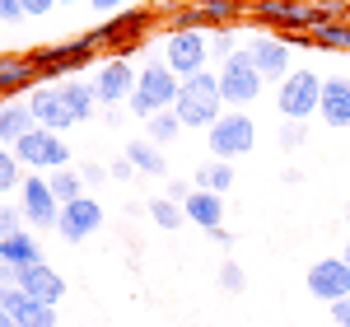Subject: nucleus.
Returning a JSON list of instances; mask_svg holds the SVG:
<instances>
[{
  "label": "nucleus",
  "mask_w": 350,
  "mask_h": 327,
  "mask_svg": "<svg viewBox=\"0 0 350 327\" xmlns=\"http://www.w3.org/2000/svg\"><path fill=\"white\" fill-rule=\"evenodd\" d=\"M150 5H168V0H150Z\"/></svg>",
  "instance_id": "nucleus-49"
},
{
  "label": "nucleus",
  "mask_w": 350,
  "mask_h": 327,
  "mask_svg": "<svg viewBox=\"0 0 350 327\" xmlns=\"http://www.w3.org/2000/svg\"><path fill=\"white\" fill-rule=\"evenodd\" d=\"M313 47H323V52H350V19L323 24L318 33H313Z\"/></svg>",
  "instance_id": "nucleus-29"
},
{
  "label": "nucleus",
  "mask_w": 350,
  "mask_h": 327,
  "mask_svg": "<svg viewBox=\"0 0 350 327\" xmlns=\"http://www.w3.org/2000/svg\"><path fill=\"white\" fill-rule=\"evenodd\" d=\"M304 127H308V122H285L280 145H285V150H299V145H304Z\"/></svg>",
  "instance_id": "nucleus-36"
},
{
  "label": "nucleus",
  "mask_w": 350,
  "mask_h": 327,
  "mask_svg": "<svg viewBox=\"0 0 350 327\" xmlns=\"http://www.w3.org/2000/svg\"><path fill=\"white\" fill-rule=\"evenodd\" d=\"M52 5H56V0H24V10H28V14H47Z\"/></svg>",
  "instance_id": "nucleus-43"
},
{
  "label": "nucleus",
  "mask_w": 350,
  "mask_h": 327,
  "mask_svg": "<svg viewBox=\"0 0 350 327\" xmlns=\"http://www.w3.org/2000/svg\"><path fill=\"white\" fill-rule=\"evenodd\" d=\"M14 155H19V164H24V173H61V168H70V145L56 136V131H28L19 145H14Z\"/></svg>",
  "instance_id": "nucleus-7"
},
{
  "label": "nucleus",
  "mask_w": 350,
  "mask_h": 327,
  "mask_svg": "<svg viewBox=\"0 0 350 327\" xmlns=\"http://www.w3.org/2000/svg\"><path fill=\"white\" fill-rule=\"evenodd\" d=\"M135 80H140V70H135L126 56H108L89 84H94V94H98L103 108H122V103L135 99Z\"/></svg>",
  "instance_id": "nucleus-11"
},
{
  "label": "nucleus",
  "mask_w": 350,
  "mask_h": 327,
  "mask_svg": "<svg viewBox=\"0 0 350 327\" xmlns=\"http://www.w3.org/2000/svg\"><path fill=\"white\" fill-rule=\"evenodd\" d=\"M341 5H350V0H341Z\"/></svg>",
  "instance_id": "nucleus-50"
},
{
  "label": "nucleus",
  "mask_w": 350,
  "mask_h": 327,
  "mask_svg": "<svg viewBox=\"0 0 350 327\" xmlns=\"http://www.w3.org/2000/svg\"><path fill=\"white\" fill-rule=\"evenodd\" d=\"M178 94H183V80L163 66L159 56L154 61H145L140 66V80H135V99L126 103V108L140 117V122H150L154 112H168L173 103H178Z\"/></svg>",
  "instance_id": "nucleus-3"
},
{
  "label": "nucleus",
  "mask_w": 350,
  "mask_h": 327,
  "mask_svg": "<svg viewBox=\"0 0 350 327\" xmlns=\"http://www.w3.org/2000/svg\"><path fill=\"white\" fill-rule=\"evenodd\" d=\"M94 56H98V47H94L89 38H75V42H52V47H33V52H28V61L38 66L42 84H47V80L61 84V80H70L75 70H84V66H89Z\"/></svg>",
  "instance_id": "nucleus-5"
},
{
  "label": "nucleus",
  "mask_w": 350,
  "mask_h": 327,
  "mask_svg": "<svg viewBox=\"0 0 350 327\" xmlns=\"http://www.w3.org/2000/svg\"><path fill=\"white\" fill-rule=\"evenodd\" d=\"M89 10H98V14H122V10H131V0H89Z\"/></svg>",
  "instance_id": "nucleus-37"
},
{
  "label": "nucleus",
  "mask_w": 350,
  "mask_h": 327,
  "mask_svg": "<svg viewBox=\"0 0 350 327\" xmlns=\"http://www.w3.org/2000/svg\"><path fill=\"white\" fill-rule=\"evenodd\" d=\"M19 224H24V206L19 201H0V239L19 234Z\"/></svg>",
  "instance_id": "nucleus-33"
},
{
  "label": "nucleus",
  "mask_w": 350,
  "mask_h": 327,
  "mask_svg": "<svg viewBox=\"0 0 350 327\" xmlns=\"http://www.w3.org/2000/svg\"><path fill=\"white\" fill-rule=\"evenodd\" d=\"M98 229H103V206H98L94 196H80V201L61 206L56 234H61L66 244H84V239H89V234H98Z\"/></svg>",
  "instance_id": "nucleus-16"
},
{
  "label": "nucleus",
  "mask_w": 350,
  "mask_h": 327,
  "mask_svg": "<svg viewBox=\"0 0 350 327\" xmlns=\"http://www.w3.org/2000/svg\"><path fill=\"white\" fill-rule=\"evenodd\" d=\"M19 19H28L24 0H0V24H19Z\"/></svg>",
  "instance_id": "nucleus-35"
},
{
  "label": "nucleus",
  "mask_w": 350,
  "mask_h": 327,
  "mask_svg": "<svg viewBox=\"0 0 350 327\" xmlns=\"http://www.w3.org/2000/svg\"><path fill=\"white\" fill-rule=\"evenodd\" d=\"M219 290H229V295H243V290H247V272H243L234 257L219 262Z\"/></svg>",
  "instance_id": "nucleus-32"
},
{
  "label": "nucleus",
  "mask_w": 350,
  "mask_h": 327,
  "mask_svg": "<svg viewBox=\"0 0 350 327\" xmlns=\"http://www.w3.org/2000/svg\"><path fill=\"white\" fill-rule=\"evenodd\" d=\"M346 220H350V211H346Z\"/></svg>",
  "instance_id": "nucleus-51"
},
{
  "label": "nucleus",
  "mask_w": 350,
  "mask_h": 327,
  "mask_svg": "<svg viewBox=\"0 0 350 327\" xmlns=\"http://www.w3.org/2000/svg\"><path fill=\"white\" fill-rule=\"evenodd\" d=\"M323 80H327V75L308 70V66L290 70V75L280 80V89H275V108H280V117H285V122H308V117H318Z\"/></svg>",
  "instance_id": "nucleus-4"
},
{
  "label": "nucleus",
  "mask_w": 350,
  "mask_h": 327,
  "mask_svg": "<svg viewBox=\"0 0 350 327\" xmlns=\"http://www.w3.org/2000/svg\"><path fill=\"white\" fill-rule=\"evenodd\" d=\"M0 262L14 267V272H24V267H33V262H42V248H38V239H33V229H19V234L0 239Z\"/></svg>",
  "instance_id": "nucleus-23"
},
{
  "label": "nucleus",
  "mask_w": 350,
  "mask_h": 327,
  "mask_svg": "<svg viewBox=\"0 0 350 327\" xmlns=\"http://www.w3.org/2000/svg\"><path fill=\"white\" fill-rule=\"evenodd\" d=\"M0 327H14V318L5 313V304H0Z\"/></svg>",
  "instance_id": "nucleus-45"
},
{
  "label": "nucleus",
  "mask_w": 350,
  "mask_h": 327,
  "mask_svg": "<svg viewBox=\"0 0 350 327\" xmlns=\"http://www.w3.org/2000/svg\"><path fill=\"white\" fill-rule=\"evenodd\" d=\"M219 75V94H224V108H234V112H243L257 94H262V75H257V66H252V56L247 52H234L224 66L215 70Z\"/></svg>",
  "instance_id": "nucleus-9"
},
{
  "label": "nucleus",
  "mask_w": 350,
  "mask_h": 327,
  "mask_svg": "<svg viewBox=\"0 0 350 327\" xmlns=\"http://www.w3.org/2000/svg\"><path fill=\"white\" fill-rule=\"evenodd\" d=\"M108 173H112V178H117V183H126V178H131V173H135V164H131V159H126V155H122V159L112 164Z\"/></svg>",
  "instance_id": "nucleus-40"
},
{
  "label": "nucleus",
  "mask_w": 350,
  "mask_h": 327,
  "mask_svg": "<svg viewBox=\"0 0 350 327\" xmlns=\"http://www.w3.org/2000/svg\"><path fill=\"white\" fill-rule=\"evenodd\" d=\"M28 108H33V122L42 127V131H70V127H80L75 122V112L66 103V94H61V84H38L33 94H28Z\"/></svg>",
  "instance_id": "nucleus-14"
},
{
  "label": "nucleus",
  "mask_w": 350,
  "mask_h": 327,
  "mask_svg": "<svg viewBox=\"0 0 350 327\" xmlns=\"http://www.w3.org/2000/svg\"><path fill=\"white\" fill-rule=\"evenodd\" d=\"M308 295L323 304H341L350 300V267L346 257H323L308 267Z\"/></svg>",
  "instance_id": "nucleus-15"
},
{
  "label": "nucleus",
  "mask_w": 350,
  "mask_h": 327,
  "mask_svg": "<svg viewBox=\"0 0 350 327\" xmlns=\"http://www.w3.org/2000/svg\"><path fill=\"white\" fill-rule=\"evenodd\" d=\"M211 239H215L219 248H229V244H234V234H229V229H224V224H219V229H211Z\"/></svg>",
  "instance_id": "nucleus-44"
},
{
  "label": "nucleus",
  "mask_w": 350,
  "mask_h": 327,
  "mask_svg": "<svg viewBox=\"0 0 350 327\" xmlns=\"http://www.w3.org/2000/svg\"><path fill=\"white\" fill-rule=\"evenodd\" d=\"M234 52H243V47H234V28H219L215 38H211V61H219V66H224Z\"/></svg>",
  "instance_id": "nucleus-34"
},
{
  "label": "nucleus",
  "mask_w": 350,
  "mask_h": 327,
  "mask_svg": "<svg viewBox=\"0 0 350 327\" xmlns=\"http://www.w3.org/2000/svg\"><path fill=\"white\" fill-rule=\"evenodd\" d=\"M52 192L61 196V206H70V201L84 196V178L75 173V168H61V173H52Z\"/></svg>",
  "instance_id": "nucleus-31"
},
{
  "label": "nucleus",
  "mask_w": 350,
  "mask_h": 327,
  "mask_svg": "<svg viewBox=\"0 0 350 327\" xmlns=\"http://www.w3.org/2000/svg\"><path fill=\"white\" fill-rule=\"evenodd\" d=\"M80 178H84V183H89V187H98L103 178H112V173H108V168H103V164H84V168H80Z\"/></svg>",
  "instance_id": "nucleus-38"
},
{
  "label": "nucleus",
  "mask_w": 350,
  "mask_h": 327,
  "mask_svg": "<svg viewBox=\"0 0 350 327\" xmlns=\"http://www.w3.org/2000/svg\"><path fill=\"white\" fill-rule=\"evenodd\" d=\"M126 159L135 164V173H150V178H163V173H168V164H163L159 145H154V140H145V136L126 145Z\"/></svg>",
  "instance_id": "nucleus-24"
},
{
  "label": "nucleus",
  "mask_w": 350,
  "mask_h": 327,
  "mask_svg": "<svg viewBox=\"0 0 350 327\" xmlns=\"http://www.w3.org/2000/svg\"><path fill=\"white\" fill-rule=\"evenodd\" d=\"M206 145H211V155L224 164H234L239 155H252V145H257V122L247 117V112H224L215 127L206 131Z\"/></svg>",
  "instance_id": "nucleus-6"
},
{
  "label": "nucleus",
  "mask_w": 350,
  "mask_h": 327,
  "mask_svg": "<svg viewBox=\"0 0 350 327\" xmlns=\"http://www.w3.org/2000/svg\"><path fill=\"white\" fill-rule=\"evenodd\" d=\"M14 285L24 290V295H33V300L42 304H61V295H66V280H61V272L56 267H47V262H33V267H24V272L14 276Z\"/></svg>",
  "instance_id": "nucleus-19"
},
{
  "label": "nucleus",
  "mask_w": 350,
  "mask_h": 327,
  "mask_svg": "<svg viewBox=\"0 0 350 327\" xmlns=\"http://www.w3.org/2000/svg\"><path fill=\"white\" fill-rule=\"evenodd\" d=\"M24 164H19V155H14V145H0V196L5 192H19L24 187Z\"/></svg>",
  "instance_id": "nucleus-28"
},
{
  "label": "nucleus",
  "mask_w": 350,
  "mask_h": 327,
  "mask_svg": "<svg viewBox=\"0 0 350 327\" xmlns=\"http://www.w3.org/2000/svg\"><path fill=\"white\" fill-rule=\"evenodd\" d=\"M196 187H206V192H224L234 187V164H224V159H215V164H201L196 168Z\"/></svg>",
  "instance_id": "nucleus-26"
},
{
  "label": "nucleus",
  "mask_w": 350,
  "mask_h": 327,
  "mask_svg": "<svg viewBox=\"0 0 350 327\" xmlns=\"http://www.w3.org/2000/svg\"><path fill=\"white\" fill-rule=\"evenodd\" d=\"M19 206H24V220L33 229H56V220H61V196L52 192V178L47 173H28L24 178Z\"/></svg>",
  "instance_id": "nucleus-12"
},
{
  "label": "nucleus",
  "mask_w": 350,
  "mask_h": 327,
  "mask_svg": "<svg viewBox=\"0 0 350 327\" xmlns=\"http://www.w3.org/2000/svg\"><path fill=\"white\" fill-rule=\"evenodd\" d=\"M183 215H187L196 229H206V234H211V229L224 224V196H219V192H206V187L191 192L187 201H183Z\"/></svg>",
  "instance_id": "nucleus-22"
},
{
  "label": "nucleus",
  "mask_w": 350,
  "mask_h": 327,
  "mask_svg": "<svg viewBox=\"0 0 350 327\" xmlns=\"http://www.w3.org/2000/svg\"><path fill=\"white\" fill-rule=\"evenodd\" d=\"M163 66L178 75V80H191L211 66V38L206 33H163Z\"/></svg>",
  "instance_id": "nucleus-8"
},
{
  "label": "nucleus",
  "mask_w": 350,
  "mask_h": 327,
  "mask_svg": "<svg viewBox=\"0 0 350 327\" xmlns=\"http://www.w3.org/2000/svg\"><path fill=\"white\" fill-rule=\"evenodd\" d=\"M346 267H350V244H346Z\"/></svg>",
  "instance_id": "nucleus-47"
},
{
  "label": "nucleus",
  "mask_w": 350,
  "mask_h": 327,
  "mask_svg": "<svg viewBox=\"0 0 350 327\" xmlns=\"http://www.w3.org/2000/svg\"><path fill=\"white\" fill-rule=\"evenodd\" d=\"M178 131H183V122H178V112L168 108V112H154L150 122H145V140H154V145H173L178 140Z\"/></svg>",
  "instance_id": "nucleus-27"
},
{
  "label": "nucleus",
  "mask_w": 350,
  "mask_h": 327,
  "mask_svg": "<svg viewBox=\"0 0 350 327\" xmlns=\"http://www.w3.org/2000/svg\"><path fill=\"white\" fill-rule=\"evenodd\" d=\"M0 304H5V313L14 318V327H56V309L52 304L24 295L19 285H0Z\"/></svg>",
  "instance_id": "nucleus-18"
},
{
  "label": "nucleus",
  "mask_w": 350,
  "mask_h": 327,
  "mask_svg": "<svg viewBox=\"0 0 350 327\" xmlns=\"http://www.w3.org/2000/svg\"><path fill=\"white\" fill-rule=\"evenodd\" d=\"M247 14L267 33H313L308 24V0H247Z\"/></svg>",
  "instance_id": "nucleus-10"
},
{
  "label": "nucleus",
  "mask_w": 350,
  "mask_h": 327,
  "mask_svg": "<svg viewBox=\"0 0 350 327\" xmlns=\"http://www.w3.org/2000/svg\"><path fill=\"white\" fill-rule=\"evenodd\" d=\"M243 52L252 56V66H257V75L262 80H285L290 75V42L280 38V33H252L247 42H243Z\"/></svg>",
  "instance_id": "nucleus-13"
},
{
  "label": "nucleus",
  "mask_w": 350,
  "mask_h": 327,
  "mask_svg": "<svg viewBox=\"0 0 350 327\" xmlns=\"http://www.w3.org/2000/svg\"><path fill=\"white\" fill-rule=\"evenodd\" d=\"M290 47H313V33H285Z\"/></svg>",
  "instance_id": "nucleus-42"
},
{
  "label": "nucleus",
  "mask_w": 350,
  "mask_h": 327,
  "mask_svg": "<svg viewBox=\"0 0 350 327\" xmlns=\"http://www.w3.org/2000/svg\"><path fill=\"white\" fill-rule=\"evenodd\" d=\"M38 84H42V75L28 61V52H0V103L5 99H28Z\"/></svg>",
  "instance_id": "nucleus-17"
},
{
  "label": "nucleus",
  "mask_w": 350,
  "mask_h": 327,
  "mask_svg": "<svg viewBox=\"0 0 350 327\" xmlns=\"http://www.w3.org/2000/svg\"><path fill=\"white\" fill-rule=\"evenodd\" d=\"M28 131H38L28 99H5L0 103V145H19Z\"/></svg>",
  "instance_id": "nucleus-21"
},
{
  "label": "nucleus",
  "mask_w": 350,
  "mask_h": 327,
  "mask_svg": "<svg viewBox=\"0 0 350 327\" xmlns=\"http://www.w3.org/2000/svg\"><path fill=\"white\" fill-rule=\"evenodd\" d=\"M318 117H323L332 131H346V127H350V75H327V80H323Z\"/></svg>",
  "instance_id": "nucleus-20"
},
{
  "label": "nucleus",
  "mask_w": 350,
  "mask_h": 327,
  "mask_svg": "<svg viewBox=\"0 0 350 327\" xmlns=\"http://www.w3.org/2000/svg\"><path fill=\"white\" fill-rule=\"evenodd\" d=\"M168 5H196V0H168Z\"/></svg>",
  "instance_id": "nucleus-46"
},
{
  "label": "nucleus",
  "mask_w": 350,
  "mask_h": 327,
  "mask_svg": "<svg viewBox=\"0 0 350 327\" xmlns=\"http://www.w3.org/2000/svg\"><path fill=\"white\" fill-rule=\"evenodd\" d=\"M150 28H154V10H150V5H131V10L103 19L94 33H84V38H89L98 52H103V47H117V56H131L135 47H145Z\"/></svg>",
  "instance_id": "nucleus-2"
},
{
  "label": "nucleus",
  "mask_w": 350,
  "mask_h": 327,
  "mask_svg": "<svg viewBox=\"0 0 350 327\" xmlns=\"http://www.w3.org/2000/svg\"><path fill=\"white\" fill-rule=\"evenodd\" d=\"M163 196H168V201H178V206H183V201H187V196H191V187H187V183H168V192H163Z\"/></svg>",
  "instance_id": "nucleus-41"
},
{
  "label": "nucleus",
  "mask_w": 350,
  "mask_h": 327,
  "mask_svg": "<svg viewBox=\"0 0 350 327\" xmlns=\"http://www.w3.org/2000/svg\"><path fill=\"white\" fill-rule=\"evenodd\" d=\"M61 94H66V103H70V112H75V122H89V117L98 112V94H94V84L61 80Z\"/></svg>",
  "instance_id": "nucleus-25"
},
{
  "label": "nucleus",
  "mask_w": 350,
  "mask_h": 327,
  "mask_svg": "<svg viewBox=\"0 0 350 327\" xmlns=\"http://www.w3.org/2000/svg\"><path fill=\"white\" fill-rule=\"evenodd\" d=\"M173 112H178L183 127H201V131H211L219 117L229 112V108H224V94H219V75H215V70H201V75L183 80V94H178Z\"/></svg>",
  "instance_id": "nucleus-1"
},
{
  "label": "nucleus",
  "mask_w": 350,
  "mask_h": 327,
  "mask_svg": "<svg viewBox=\"0 0 350 327\" xmlns=\"http://www.w3.org/2000/svg\"><path fill=\"white\" fill-rule=\"evenodd\" d=\"M145 211H150V220H154L159 229H183V220H187V215H183V206H178V201H168V196H154Z\"/></svg>",
  "instance_id": "nucleus-30"
},
{
  "label": "nucleus",
  "mask_w": 350,
  "mask_h": 327,
  "mask_svg": "<svg viewBox=\"0 0 350 327\" xmlns=\"http://www.w3.org/2000/svg\"><path fill=\"white\" fill-rule=\"evenodd\" d=\"M332 309V323L336 327H350V300H341V304H327Z\"/></svg>",
  "instance_id": "nucleus-39"
},
{
  "label": "nucleus",
  "mask_w": 350,
  "mask_h": 327,
  "mask_svg": "<svg viewBox=\"0 0 350 327\" xmlns=\"http://www.w3.org/2000/svg\"><path fill=\"white\" fill-rule=\"evenodd\" d=\"M56 5H75V0H56Z\"/></svg>",
  "instance_id": "nucleus-48"
}]
</instances>
